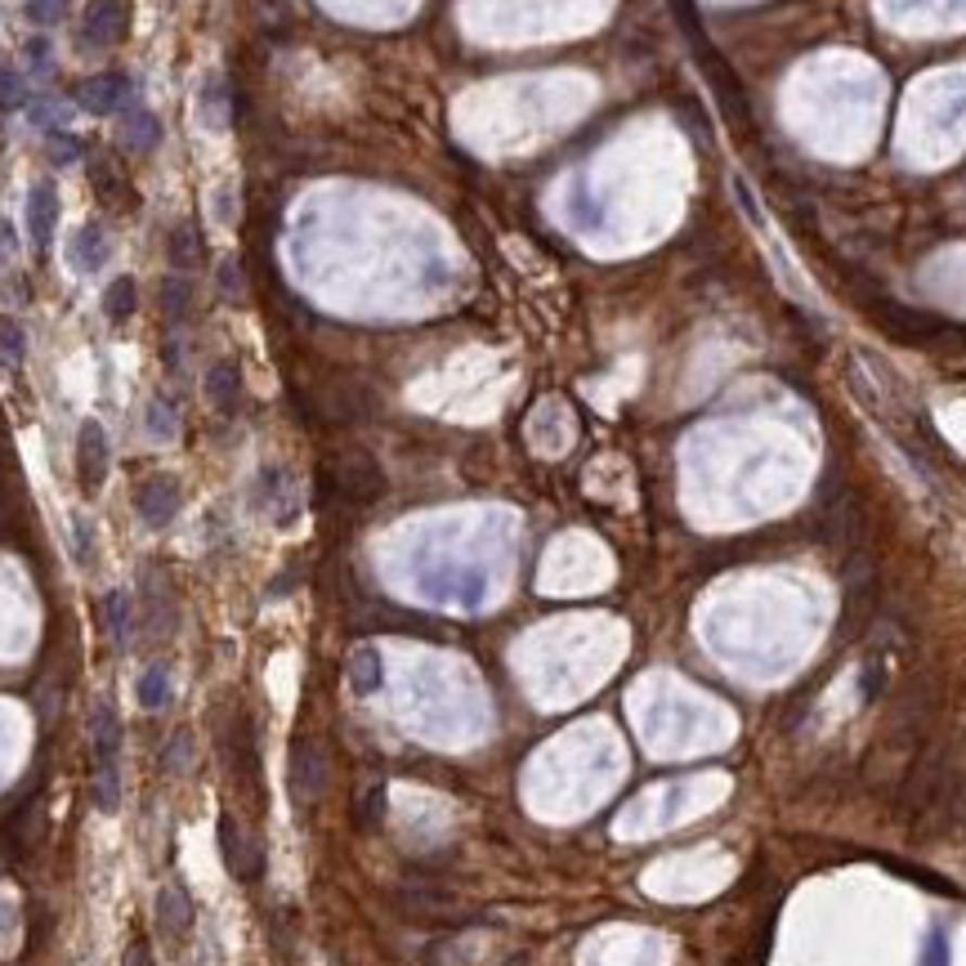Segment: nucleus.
<instances>
[{
  "instance_id": "nucleus-1",
  "label": "nucleus",
  "mask_w": 966,
  "mask_h": 966,
  "mask_svg": "<svg viewBox=\"0 0 966 966\" xmlns=\"http://www.w3.org/2000/svg\"><path fill=\"white\" fill-rule=\"evenodd\" d=\"M287 788H291V805H295V810H309V805L322 797V788H327V757H322V742H314V738H295V742H291Z\"/></svg>"
},
{
  "instance_id": "nucleus-2",
  "label": "nucleus",
  "mask_w": 966,
  "mask_h": 966,
  "mask_svg": "<svg viewBox=\"0 0 966 966\" xmlns=\"http://www.w3.org/2000/svg\"><path fill=\"white\" fill-rule=\"evenodd\" d=\"M219 854H225V868L238 881H259L265 877V846H259L233 814H219Z\"/></svg>"
},
{
  "instance_id": "nucleus-3",
  "label": "nucleus",
  "mask_w": 966,
  "mask_h": 966,
  "mask_svg": "<svg viewBox=\"0 0 966 966\" xmlns=\"http://www.w3.org/2000/svg\"><path fill=\"white\" fill-rule=\"evenodd\" d=\"M130 31V0H90L81 14V46L86 50H107L122 46Z\"/></svg>"
},
{
  "instance_id": "nucleus-4",
  "label": "nucleus",
  "mask_w": 966,
  "mask_h": 966,
  "mask_svg": "<svg viewBox=\"0 0 966 966\" xmlns=\"http://www.w3.org/2000/svg\"><path fill=\"white\" fill-rule=\"evenodd\" d=\"M72 94H77V103L86 107V113L113 117V113H122V107L135 99V86H130L126 72H99V77H86Z\"/></svg>"
},
{
  "instance_id": "nucleus-5",
  "label": "nucleus",
  "mask_w": 966,
  "mask_h": 966,
  "mask_svg": "<svg viewBox=\"0 0 966 966\" xmlns=\"http://www.w3.org/2000/svg\"><path fill=\"white\" fill-rule=\"evenodd\" d=\"M336 488H341L349 501L367 506V501H377V497L385 493V474H381V466L371 461L367 453H345V457H341V470H336Z\"/></svg>"
},
{
  "instance_id": "nucleus-6",
  "label": "nucleus",
  "mask_w": 966,
  "mask_h": 966,
  "mask_svg": "<svg viewBox=\"0 0 966 966\" xmlns=\"http://www.w3.org/2000/svg\"><path fill=\"white\" fill-rule=\"evenodd\" d=\"M77 479L86 497H94L107 479V430L99 421H86L77 434Z\"/></svg>"
},
{
  "instance_id": "nucleus-7",
  "label": "nucleus",
  "mask_w": 966,
  "mask_h": 966,
  "mask_svg": "<svg viewBox=\"0 0 966 966\" xmlns=\"http://www.w3.org/2000/svg\"><path fill=\"white\" fill-rule=\"evenodd\" d=\"M135 510H139V519H143L148 529H166L170 519L179 514V483H175L170 474L143 479L139 493H135Z\"/></svg>"
},
{
  "instance_id": "nucleus-8",
  "label": "nucleus",
  "mask_w": 966,
  "mask_h": 966,
  "mask_svg": "<svg viewBox=\"0 0 966 966\" xmlns=\"http://www.w3.org/2000/svg\"><path fill=\"white\" fill-rule=\"evenodd\" d=\"M54 225H59V189L50 179H36L27 193V233L36 246L54 242Z\"/></svg>"
},
{
  "instance_id": "nucleus-9",
  "label": "nucleus",
  "mask_w": 966,
  "mask_h": 966,
  "mask_svg": "<svg viewBox=\"0 0 966 966\" xmlns=\"http://www.w3.org/2000/svg\"><path fill=\"white\" fill-rule=\"evenodd\" d=\"M90 189L99 193V202H103L107 211H135V206H139L135 183L126 179V170H117V162H107V157H99V162L90 166Z\"/></svg>"
},
{
  "instance_id": "nucleus-10",
  "label": "nucleus",
  "mask_w": 966,
  "mask_h": 966,
  "mask_svg": "<svg viewBox=\"0 0 966 966\" xmlns=\"http://www.w3.org/2000/svg\"><path fill=\"white\" fill-rule=\"evenodd\" d=\"M157 931L170 936V940L193 931V900H189V890H183L179 881H166L157 890Z\"/></svg>"
},
{
  "instance_id": "nucleus-11",
  "label": "nucleus",
  "mask_w": 966,
  "mask_h": 966,
  "mask_svg": "<svg viewBox=\"0 0 966 966\" xmlns=\"http://www.w3.org/2000/svg\"><path fill=\"white\" fill-rule=\"evenodd\" d=\"M67 255H72V265H77L81 274H99L107 265V255H113L103 225H94V219H90V225H81L77 238H72V246H67Z\"/></svg>"
},
{
  "instance_id": "nucleus-12",
  "label": "nucleus",
  "mask_w": 966,
  "mask_h": 966,
  "mask_svg": "<svg viewBox=\"0 0 966 966\" xmlns=\"http://www.w3.org/2000/svg\"><path fill=\"white\" fill-rule=\"evenodd\" d=\"M206 398L219 407V412H233L238 407V398H242V371L229 363V358H219V363H211L206 367Z\"/></svg>"
},
{
  "instance_id": "nucleus-13",
  "label": "nucleus",
  "mask_w": 966,
  "mask_h": 966,
  "mask_svg": "<svg viewBox=\"0 0 966 966\" xmlns=\"http://www.w3.org/2000/svg\"><path fill=\"white\" fill-rule=\"evenodd\" d=\"M886 314H890V331H895V336H904V341H926V336H936V331H944L940 318L917 314V309H904V305H886Z\"/></svg>"
},
{
  "instance_id": "nucleus-14",
  "label": "nucleus",
  "mask_w": 966,
  "mask_h": 966,
  "mask_svg": "<svg viewBox=\"0 0 966 966\" xmlns=\"http://www.w3.org/2000/svg\"><path fill=\"white\" fill-rule=\"evenodd\" d=\"M94 761H122V721L113 708L94 712Z\"/></svg>"
},
{
  "instance_id": "nucleus-15",
  "label": "nucleus",
  "mask_w": 966,
  "mask_h": 966,
  "mask_svg": "<svg viewBox=\"0 0 966 966\" xmlns=\"http://www.w3.org/2000/svg\"><path fill=\"white\" fill-rule=\"evenodd\" d=\"M122 761H94V805L103 814L122 810Z\"/></svg>"
},
{
  "instance_id": "nucleus-16",
  "label": "nucleus",
  "mask_w": 966,
  "mask_h": 966,
  "mask_svg": "<svg viewBox=\"0 0 966 966\" xmlns=\"http://www.w3.org/2000/svg\"><path fill=\"white\" fill-rule=\"evenodd\" d=\"M166 259H170V269H179V274L198 269L202 246H198V229H193V225H179V229L166 238Z\"/></svg>"
},
{
  "instance_id": "nucleus-17",
  "label": "nucleus",
  "mask_w": 966,
  "mask_h": 966,
  "mask_svg": "<svg viewBox=\"0 0 966 966\" xmlns=\"http://www.w3.org/2000/svg\"><path fill=\"white\" fill-rule=\"evenodd\" d=\"M135 305H139V287H135V278H113L107 282V291H103V314L113 318V322H126L130 314H135Z\"/></svg>"
},
{
  "instance_id": "nucleus-18",
  "label": "nucleus",
  "mask_w": 966,
  "mask_h": 966,
  "mask_svg": "<svg viewBox=\"0 0 966 966\" xmlns=\"http://www.w3.org/2000/svg\"><path fill=\"white\" fill-rule=\"evenodd\" d=\"M162 309H166L170 322H183V318H189V309H193V282L183 278V274H175V278L162 282Z\"/></svg>"
},
{
  "instance_id": "nucleus-19",
  "label": "nucleus",
  "mask_w": 966,
  "mask_h": 966,
  "mask_svg": "<svg viewBox=\"0 0 966 966\" xmlns=\"http://www.w3.org/2000/svg\"><path fill=\"white\" fill-rule=\"evenodd\" d=\"M122 135H126V148H135V153H153L157 139H162V126H157L153 113H135V117H126Z\"/></svg>"
},
{
  "instance_id": "nucleus-20",
  "label": "nucleus",
  "mask_w": 966,
  "mask_h": 966,
  "mask_svg": "<svg viewBox=\"0 0 966 966\" xmlns=\"http://www.w3.org/2000/svg\"><path fill=\"white\" fill-rule=\"evenodd\" d=\"M139 702H143L148 712H162L166 702H170V672H166L162 662L143 672V681H139Z\"/></svg>"
},
{
  "instance_id": "nucleus-21",
  "label": "nucleus",
  "mask_w": 966,
  "mask_h": 966,
  "mask_svg": "<svg viewBox=\"0 0 966 966\" xmlns=\"http://www.w3.org/2000/svg\"><path fill=\"white\" fill-rule=\"evenodd\" d=\"M103 622H107V631H113L117 645L130 640V596L126 590H107L103 596Z\"/></svg>"
},
{
  "instance_id": "nucleus-22",
  "label": "nucleus",
  "mask_w": 966,
  "mask_h": 966,
  "mask_svg": "<svg viewBox=\"0 0 966 966\" xmlns=\"http://www.w3.org/2000/svg\"><path fill=\"white\" fill-rule=\"evenodd\" d=\"M349 685L358 689V694H371L381 685V658L371 653V649H358L354 658H349Z\"/></svg>"
},
{
  "instance_id": "nucleus-23",
  "label": "nucleus",
  "mask_w": 966,
  "mask_h": 966,
  "mask_svg": "<svg viewBox=\"0 0 966 966\" xmlns=\"http://www.w3.org/2000/svg\"><path fill=\"white\" fill-rule=\"evenodd\" d=\"M46 157H50L54 166L81 162V139L72 135V130H50V135H46Z\"/></svg>"
},
{
  "instance_id": "nucleus-24",
  "label": "nucleus",
  "mask_w": 966,
  "mask_h": 966,
  "mask_svg": "<svg viewBox=\"0 0 966 966\" xmlns=\"http://www.w3.org/2000/svg\"><path fill=\"white\" fill-rule=\"evenodd\" d=\"M193 761H198V742H193V734H189V729H179V734L166 742V770H175V774H189V770H193Z\"/></svg>"
},
{
  "instance_id": "nucleus-25",
  "label": "nucleus",
  "mask_w": 966,
  "mask_h": 966,
  "mask_svg": "<svg viewBox=\"0 0 966 966\" xmlns=\"http://www.w3.org/2000/svg\"><path fill=\"white\" fill-rule=\"evenodd\" d=\"M23 354H27V336H23V327H18V318H0V358H5L10 367H18L23 363Z\"/></svg>"
},
{
  "instance_id": "nucleus-26",
  "label": "nucleus",
  "mask_w": 966,
  "mask_h": 966,
  "mask_svg": "<svg viewBox=\"0 0 966 966\" xmlns=\"http://www.w3.org/2000/svg\"><path fill=\"white\" fill-rule=\"evenodd\" d=\"M27 103V94H23V77H18V67L0 54V107H23Z\"/></svg>"
},
{
  "instance_id": "nucleus-27",
  "label": "nucleus",
  "mask_w": 966,
  "mask_h": 966,
  "mask_svg": "<svg viewBox=\"0 0 966 966\" xmlns=\"http://www.w3.org/2000/svg\"><path fill=\"white\" fill-rule=\"evenodd\" d=\"M148 434H153V438H170L175 434V407L166 398L148 403Z\"/></svg>"
},
{
  "instance_id": "nucleus-28",
  "label": "nucleus",
  "mask_w": 966,
  "mask_h": 966,
  "mask_svg": "<svg viewBox=\"0 0 966 966\" xmlns=\"http://www.w3.org/2000/svg\"><path fill=\"white\" fill-rule=\"evenodd\" d=\"M358 819H363V828H377V824L385 819V788H381V784L367 788V797H363V805H358Z\"/></svg>"
},
{
  "instance_id": "nucleus-29",
  "label": "nucleus",
  "mask_w": 966,
  "mask_h": 966,
  "mask_svg": "<svg viewBox=\"0 0 966 966\" xmlns=\"http://www.w3.org/2000/svg\"><path fill=\"white\" fill-rule=\"evenodd\" d=\"M63 5H67V0H27V18L41 23V27H50V23L63 18Z\"/></svg>"
},
{
  "instance_id": "nucleus-30",
  "label": "nucleus",
  "mask_w": 966,
  "mask_h": 966,
  "mask_svg": "<svg viewBox=\"0 0 966 966\" xmlns=\"http://www.w3.org/2000/svg\"><path fill=\"white\" fill-rule=\"evenodd\" d=\"M219 103H225V90H219V81H211V86H202V117L219 130L225 126V117H219Z\"/></svg>"
},
{
  "instance_id": "nucleus-31",
  "label": "nucleus",
  "mask_w": 966,
  "mask_h": 966,
  "mask_svg": "<svg viewBox=\"0 0 966 966\" xmlns=\"http://www.w3.org/2000/svg\"><path fill=\"white\" fill-rule=\"evenodd\" d=\"M126 966H157V962H153V949H148V940H135V944L126 949Z\"/></svg>"
},
{
  "instance_id": "nucleus-32",
  "label": "nucleus",
  "mask_w": 966,
  "mask_h": 966,
  "mask_svg": "<svg viewBox=\"0 0 966 966\" xmlns=\"http://www.w3.org/2000/svg\"><path fill=\"white\" fill-rule=\"evenodd\" d=\"M219 291H225V295L238 291V269H233V259H225V265H219Z\"/></svg>"
},
{
  "instance_id": "nucleus-33",
  "label": "nucleus",
  "mask_w": 966,
  "mask_h": 966,
  "mask_svg": "<svg viewBox=\"0 0 966 966\" xmlns=\"http://www.w3.org/2000/svg\"><path fill=\"white\" fill-rule=\"evenodd\" d=\"M77 555H81V560H90V524L81 514H77Z\"/></svg>"
}]
</instances>
